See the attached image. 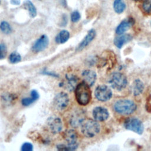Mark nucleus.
Segmentation results:
<instances>
[{
  "label": "nucleus",
  "instance_id": "1",
  "mask_svg": "<svg viewBox=\"0 0 151 151\" xmlns=\"http://www.w3.org/2000/svg\"><path fill=\"white\" fill-rule=\"evenodd\" d=\"M75 95L77 101L81 106L88 104L91 99V92L90 86L84 81L77 85L75 88Z\"/></svg>",
  "mask_w": 151,
  "mask_h": 151
},
{
  "label": "nucleus",
  "instance_id": "2",
  "mask_svg": "<svg viewBox=\"0 0 151 151\" xmlns=\"http://www.w3.org/2000/svg\"><path fill=\"white\" fill-rule=\"evenodd\" d=\"M136 104L128 99L119 100L114 104V110L122 115H129L136 110Z\"/></svg>",
  "mask_w": 151,
  "mask_h": 151
},
{
  "label": "nucleus",
  "instance_id": "3",
  "mask_svg": "<svg viewBox=\"0 0 151 151\" xmlns=\"http://www.w3.org/2000/svg\"><path fill=\"white\" fill-rule=\"evenodd\" d=\"M100 130V126L97 120L84 119L81 124V133L87 137H93L97 135Z\"/></svg>",
  "mask_w": 151,
  "mask_h": 151
},
{
  "label": "nucleus",
  "instance_id": "4",
  "mask_svg": "<svg viewBox=\"0 0 151 151\" xmlns=\"http://www.w3.org/2000/svg\"><path fill=\"white\" fill-rule=\"evenodd\" d=\"M109 83L113 88L120 91L126 87L127 79L123 74L119 72H114L110 76Z\"/></svg>",
  "mask_w": 151,
  "mask_h": 151
},
{
  "label": "nucleus",
  "instance_id": "5",
  "mask_svg": "<svg viewBox=\"0 0 151 151\" xmlns=\"http://www.w3.org/2000/svg\"><path fill=\"white\" fill-rule=\"evenodd\" d=\"M64 139L67 142L66 145H60L57 146L59 150H76L78 147L77 136L73 130H68L64 133Z\"/></svg>",
  "mask_w": 151,
  "mask_h": 151
},
{
  "label": "nucleus",
  "instance_id": "6",
  "mask_svg": "<svg viewBox=\"0 0 151 151\" xmlns=\"http://www.w3.org/2000/svg\"><path fill=\"white\" fill-rule=\"evenodd\" d=\"M124 127L129 130L139 134L143 132L144 126L142 122L137 118H129L124 122Z\"/></svg>",
  "mask_w": 151,
  "mask_h": 151
},
{
  "label": "nucleus",
  "instance_id": "7",
  "mask_svg": "<svg viewBox=\"0 0 151 151\" xmlns=\"http://www.w3.org/2000/svg\"><path fill=\"white\" fill-rule=\"evenodd\" d=\"M94 94L98 100L106 101L111 98L113 93L109 86L106 85H100L96 87Z\"/></svg>",
  "mask_w": 151,
  "mask_h": 151
},
{
  "label": "nucleus",
  "instance_id": "8",
  "mask_svg": "<svg viewBox=\"0 0 151 151\" xmlns=\"http://www.w3.org/2000/svg\"><path fill=\"white\" fill-rule=\"evenodd\" d=\"M69 97L67 93L61 92L54 99V106L58 110H64L68 104Z\"/></svg>",
  "mask_w": 151,
  "mask_h": 151
},
{
  "label": "nucleus",
  "instance_id": "9",
  "mask_svg": "<svg viewBox=\"0 0 151 151\" xmlns=\"http://www.w3.org/2000/svg\"><path fill=\"white\" fill-rule=\"evenodd\" d=\"M47 124L50 131L54 134L60 132L63 128L62 122L58 117H51L48 118Z\"/></svg>",
  "mask_w": 151,
  "mask_h": 151
},
{
  "label": "nucleus",
  "instance_id": "10",
  "mask_svg": "<svg viewBox=\"0 0 151 151\" xmlns=\"http://www.w3.org/2000/svg\"><path fill=\"white\" fill-rule=\"evenodd\" d=\"M93 116L96 120L103 122L109 118V112L107 109L103 107L98 106L93 109Z\"/></svg>",
  "mask_w": 151,
  "mask_h": 151
},
{
  "label": "nucleus",
  "instance_id": "11",
  "mask_svg": "<svg viewBox=\"0 0 151 151\" xmlns=\"http://www.w3.org/2000/svg\"><path fill=\"white\" fill-rule=\"evenodd\" d=\"M48 43L49 40L48 37L46 35H42L34 42L32 49L34 52H41L47 47Z\"/></svg>",
  "mask_w": 151,
  "mask_h": 151
},
{
  "label": "nucleus",
  "instance_id": "12",
  "mask_svg": "<svg viewBox=\"0 0 151 151\" xmlns=\"http://www.w3.org/2000/svg\"><path fill=\"white\" fill-rule=\"evenodd\" d=\"M134 23V20L132 18H129L122 21L116 27V33L117 35H122L132 27Z\"/></svg>",
  "mask_w": 151,
  "mask_h": 151
},
{
  "label": "nucleus",
  "instance_id": "13",
  "mask_svg": "<svg viewBox=\"0 0 151 151\" xmlns=\"http://www.w3.org/2000/svg\"><path fill=\"white\" fill-rule=\"evenodd\" d=\"M96 32L94 29H91L90 30H89L87 32V34L76 48V51H81L84 49L86 46H87L94 40L96 37Z\"/></svg>",
  "mask_w": 151,
  "mask_h": 151
},
{
  "label": "nucleus",
  "instance_id": "14",
  "mask_svg": "<svg viewBox=\"0 0 151 151\" xmlns=\"http://www.w3.org/2000/svg\"><path fill=\"white\" fill-rule=\"evenodd\" d=\"M82 77L84 81L90 87L93 86V84L95 83L97 75L94 71L91 70H84L82 73Z\"/></svg>",
  "mask_w": 151,
  "mask_h": 151
},
{
  "label": "nucleus",
  "instance_id": "15",
  "mask_svg": "<svg viewBox=\"0 0 151 151\" xmlns=\"http://www.w3.org/2000/svg\"><path fill=\"white\" fill-rule=\"evenodd\" d=\"M84 119L83 113L80 110L76 111L73 114L71 117L70 124L73 127H77L81 126Z\"/></svg>",
  "mask_w": 151,
  "mask_h": 151
},
{
  "label": "nucleus",
  "instance_id": "16",
  "mask_svg": "<svg viewBox=\"0 0 151 151\" xmlns=\"http://www.w3.org/2000/svg\"><path fill=\"white\" fill-rule=\"evenodd\" d=\"M132 39V36L129 34H123L116 37L114 39V44L118 48H121L125 44L130 41Z\"/></svg>",
  "mask_w": 151,
  "mask_h": 151
},
{
  "label": "nucleus",
  "instance_id": "17",
  "mask_svg": "<svg viewBox=\"0 0 151 151\" xmlns=\"http://www.w3.org/2000/svg\"><path fill=\"white\" fill-rule=\"evenodd\" d=\"M77 78L76 76L73 75L67 76L65 77V81L64 83V87L68 90L71 91L76 88L77 84Z\"/></svg>",
  "mask_w": 151,
  "mask_h": 151
},
{
  "label": "nucleus",
  "instance_id": "18",
  "mask_svg": "<svg viewBox=\"0 0 151 151\" xmlns=\"http://www.w3.org/2000/svg\"><path fill=\"white\" fill-rule=\"evenodd\" d=\"M145 86L140 79H136L132 85V90L134 96H137L141 94L144 90Z\"/></svg>",
  "mask_w": 151,
  "mask_h": 151
},
{
  "label": "nucleus",
  "instance_id": "19",
  "mask_svg": "<svg viewBox=\"0 0 151 151\" xmlns=\"http://www.w3.org/2000/svg\"><path fill=\"white\" fill-rule=\"evenodd\" d=\"M113 7L115 12L120 14L124 12L126 8V5L123 0H114Z\"/></svg>",
  "mask_w": 151,
  "mask_h": 151
},
{
  "label": "nucleus",
  "instance_id": "20",
  "mask_svg": "<svg viewBox=\"0 0 151 151\" xmlns=\"http://www.w3.org/2000/svg\"><path fill=\"white\" fill-rule=\"evenodd\" d=\"M30 97L24 98L22 100V104L25 106H28L35 101L39 98V94L36 90H32L31 92Z\"/></svg>",
  "mask_w": 151,
  "mask_h": 151
},
{
  "label": "nucleus",
  "instance_id": "21",
  "mask_svg": "<svg viewBox=\"0 0 151 151\" xmlns=\"http://www.w3.org/2000/svg\"><path fill=\"white\" fill-rule=\"evenodd\" d=\"M70 37V33L67 30L61 31L55 37V41L58 44H63L67 41Z\"/></svg>",
  "mask_w": 151,
  "mask_h": 151
},
{
  "label": "nucleus",
  "instance_id": "22",
  "mask_svg": "<svg viewBox=\"0 0 151 151\" xmlns=\"http://www.w3.org/2000/svg\"><path fill=\"white\" fill-rule=\"evenodd\" d=\"M24 5L28 9L30 15L32 17H35L37 15V9L33 3L29 0H25L24 2Z\"/></svg>",
  "mask_w": 151,
  "mask_h": 151
},
{
  "label": "nucleus",
  "instance_id": "23",
  "mask_svg": "<svg viewBox=\"0 0 151 151\" xmlns=\"http://www.w3.org/2000/svg\"><path fill=\"white\" fill-rule=\"evenodd\" d=\"M0 29L1 31L5 34H9L12 32V28L9 24L6 21L1 22L0 24Z\"/></svg>",
  "mask_w": 151,
  "mask_h": 151
},
{
  "label": "nucleus",
  "instance_id": "24",
  "mask_svg": "<svg viewBox=\"0 0 151 151\" xmlns=\"http://www.w3.org/2000/svg\"><path fill=\"white\" fill-rule=\"evenodd\" d=\"M9 60L11 63L15 64L19 63L21 60V57L18 52H13L10 54L9 57Z\"/></svg>",
  "mask_w": 151,
  "mask_h": 151
},
{
  "label": "nucleus",
  "instance_id": "25",
  "mask_svg": "<svg viewBox=\"0 0 151 151\" xmlns=\"http://www.w3.org/2000/svg\"><path fill=\"white\" fill-rule=\"evenodd\" d=\"M142 9L145 13L151 14V0H144L142 3Z\"/></svg>",
  "mask_w": 151,
  "mask_h": 151
},
{
  "label": "nucleus",
  "instance_id": "26",
  "mask_svg": "<svg viewBox=\"0 0 151 151\" xmlns=\"http://www.w3.org/2000/svg\"><path fill=\"white\" fill-rule=\"evenodd\" d=\"M7 50L5 44H0V59H4L6 55Z\"/></svg>",
  "mask_w": 151,
  "mask_h": 151
},
{
  "label": "nucleus",
  "instance_id": "27",
  "mask_svg": "<svg viewBox=\"0 0 151 151\" xmlns=\"http://www.w3.org/2000/svg\"><path fill=\"white\" fill-rule=\"evenodd\" d=\"M81 18L80 14L78 11H73L71 14V19L73 22H78Z\"/></svg>",
  "mask_w": 151,
  "mask_h": 151
},
{
  "label": "nucleus",
  "instance_id": "28",
  "mask_svg": "<svg viewBox=\"0 0 151 151\" xmlns=\"http://www.w3.org/2000/svg\"><path fill=\"white\" fill-rule=\"evenodd\" d=\"M33 149V146L30 143H24L22 145L21 150L22 151H32Z\"/></svg>",
  "mask_w": 151,
  "mask_h": 151
},
{
  "label": "nucleus",
  "instance_id": "29",
  "mask_svg": "<svg viewBox=\"0 0 151 151\" xmlns=\"http://www.w3.org/2000/svg\"><path fill=\"white\" fill-rule=\"evenodd\" d=\"M10 2L12 5H19L21 3V1L20 0H10Z\"/></svg>",
  "mask_w": 151,
  "mask_h": 151
},
{
  "label": "nucleus",
  "instance_id": "30",
  "mask_svg": "<svg viewBox=\"0 0 151 151\" xmlns=\"http://www.w3.org/2000/svg\"><path fill=\"white\" fill-rule=\"evenodd\" d=\"M133 1H140V0H133Z\"/></svg>",
  "mask_w": 151,
  "mask_h": 151
},
{
  "label": "nucleus",
  "instance_id": "31",
  "mask_svg": "<svg viewBox=\"0 0 151 151\" xmlns=\"http://www.w3.org/2000/svg\"><path fill=\"white\" fill-rule=\"evenodd\" d=\"M150 25H151V23H150Z\"/></svg>",
  "mask_w": 151,
  "mask_h": 151
}]
</instances>
